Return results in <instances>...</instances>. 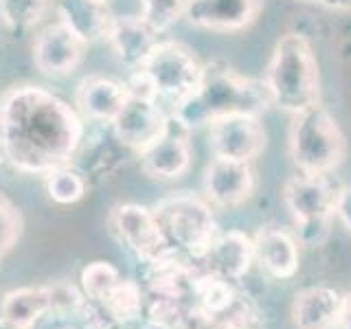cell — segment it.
I'll return each instance as SVG.
<instances>
[{
    "mask_svg": "<svg viewBox=\"0 0 351 329\" xmlns=\"http://www.w3.org/2000/svg\"><path fill=\"white\" fill-rule=\"evenodd\" d=\"M255 259L274 279H292L301 266V244L281 226H261L255 237Z\"/></svg>",
    "mask_w": 351,
    "mask_h": 329,
    "instance_id": "cell-17",
    "label": "cell"
},
{
    "mask_svg": "<svg viewBox=\"0 0 351 329\" xmlns=\"http://www.w3.org/2000/svg\"><path fill=\"white\" fill-rule=\"evenodd\" d=\"M255 191V171L246 160L215 156L204 171V195L213 206L235 208Z\"/></svg>",
    "mask_w": 351,
    "mask_h": 329,
    "instance_id": "cell-13",
    "label": "cell"
},
{
    "mask_svg": "<svg viewBox=\"0 0 351 329\" xmlns=\"http://www.w3.org/2000/svg\"><path fill=\"white\" fill-rule=\"evenodd\" d=\"M108 224L121 244L145 263L158 259L167 250H171L167 235L162 233L156 215L147 206L134 202L117 204L108 215Z\"/></svg>",
    "mask_w": 351,
    "mask_h": 329,
    "instance_id": "cell-9",
    "label": "cell"
},
{
    "mask_svg": "<svg viewBox=\"0 0 351 329\" xmlns=\"http://www.w3.org/2000/svg\"><path fill=\"white\" fill-rule=\"evenodd\" d=\"M62 329H75V327H62Z\"/></svg>",
    "mask_w": 351,
    "mask_h": 329,
    "instance_id": "cell-35",
    "label": "cell"
},
{
    "mask_svg": "<svg viewBox=\"0 0 351 329\" xmlns=\"http://www.w3.org/2000/svg\"><path fill=\"white\" fill-rule=\"evenodd\" d=\"M141 169L154 180H178L191 167V143L189 130H186L178 119H167V127L162 134L136 154Z\"/></svg>",
    "mask_w": 351,
    "mask_h": 329,
    "instance_id": "cell-10",
    "label": "cell"
},
{
    "mask_svg": "<svg viewBox=\"0 0 351 329\" xmlns=\"http://www.w3.org/2000/svg\"><path fill=\"white\" fill-rule=\"evenodd\" d=\"M123 279L121 272L110 261H90L82 270L80 288L90 301H101L117 288V283Z\"/></svg>",
    "mask_w": 351,
    "mask_h": 329,
    "instance_id": "cell-27",
    "label": "cell"
},
{
    "mask_svg": "<svg viewBox=\"0 0 351 329\" xmlns=\"http://www.w3.org/2000/svg\"><path fill=\"white\" fill-rule=\"evenodd\" d=\"M169 114L162 112L156 95L145 84L132 77L128 84V99L117 119L110 123L117 141L130 151H143L167 127Z\"/></svg>",
    "mask_w": 351,
    "mask_h": 329,
    "instance_id": "cell-8",
    "label": "cell"
},
{
    "mask_svg": "<svg viewBox=\"0 0 351 329\" xmlns=\"http://www.w3.org/2000/svg\"><path fill=\"white\" fill-rule=\"evenodd\" d=\"M255 259V244L241 230H228L219 233L215 244L204 261L211 263V272L226 281H237L250 270V263Z\"/></svg>",
    "mask_w": 351,
    "mask_h": 329,
    "instance_id": "cell-21",
    "label": "cell"
},
{
    "mask_svg": "<svg viewBox=\"0 0 351 329\" xmlns=\"http://www.w3.org/2000/svg\"><path fill=\"white\" fill-rule=\"evenodd\" d=\"M97 3H106L108 5V0H97Z\"/></svg>",
    "mask_w": 351,
    "mask_h": 329,
    "instance_id": "cell-34",
    "label": "cell"
},
{
    "mask_svg": "<svg viewBox=\"0 0 351 329\" xmlns=\"http://www.w3.org/2000/svg\"><path fill=\"white\" fill-rule=\"evenodd\" d=\"M184 3L186 0H141V18L156 33L167 31L176 20L182 18Z\"/></svg>",
    "mask_w": 351,
    "mask_h": 329,
    "instance_id": "cell-28",
    "label": "cell"
},
{
    "mask_svg": "<svg viewBox=\"0 0 351 329\" xmlns=\"http://www.w3.org/2000/svg\"><path fill=\"white\" fill-rule=\"evenodd\" d=\"M77 106L95 123H112L128 99V86L108 77H86L77 88Z\"/></svg>",
    "mask_w": 351,
    "mask_h": 329,
    "instance_id": "cell-19",
    "label": "cell"
},
{
    "mask_svg": "<svg viewBox=\"0 0 351 329\" xmlns=\"http://www.w3.org/2000/svg\"><path fill=\"white\" fill-rule=\"evenodd\" d=\"M147 285L160 301H180L186 294H193L195 272L173 250L147 263Z\"/></svg>",
    "mask_w": 351,
    "mask_h": 329,
    "instance_id": "cell-20",
    "label": "cell"
},
{
    "mask_svg": "<svg viewBox=\"0 0 351 329\" xmlns=\"http://www.w3.org/2000/svg\"><path fill=\"white\" fill-rule=\"evenodd\" d=\"M259 11L261 0H186L182 18L197 29L228 33L250 27Z\"/></svg>",
    "mask_w": 351,
    "mask_h": 329,
    "instance_id": "cell-14",
    "label": "cell"
},
{
    "mask_svg": "<svg viewBox=\"0 0 351 329\" xmlns=\"http://www.w3.org/2000/svg\"><path fill=\"white\" fill-rule=\"evenodd\" d=\"M338 329H351V292L345 294L343 312H340V321H338Z\"/></svg>",
    "mask_w": 351,
    "mask_h": 329,
    "instance_id": "cell-31",
    "label": "cell"
},
{
    "mask_svg": "<svg viewBox=\"0 0 351 329\" xmlns=\"http://www.w3.org/2000/svg\"><path fill=\"white\" fill-rule=\"evenodd\" d=\"M58 14L60 22H64L86 44L95 40H106L114 18L110 14L108 5L97 3V0H60Z\"/></svg>",
    "mask_w": 351,
    "mask_h": 329,
    "instance_id": "cell-22",
    "label": "cell"
},
{
    "mask_svg": "<svg viewBox=\"0 0 351 329\" xmlns=\"http://www.w3.org/2000/svg\"><path fill=\"white\" fill-rule=\"evenodd\" d=\"M106 40L119 62L136 69L156 44V31L141 16H114Z\"/></svg>",
    "mask_w": 351,
    "mask_h": 329,
    "instance_id": "cell-18",
    "label": "cell"
},
{
    "mask_svg": "<svg viewBox=\"0 0 351 329\" xmlns=\"http://www.w3.org/2000/svg\"><path fill=\"white\" fill-rule=\"evenodd\" d=\"M340 186L327 175L296 173L283 184V204L296 224V239L301 246H321L329 237L336 217V197Z\"/></svg>",
    "mask_w": 351,
    "mask_h": 329,
    "instance_id": "cell-6",
    "label": "cell"
},
{
    "mask_svg": "<svg viewBox=\"0 0 351 329\" xmlns=\"http://www.w3.org/2000/svg\"><path fill=\"white\" fill-rule=\"evenodd\" d=\"M266 84L272 106L296 114L318 101V64L310 42L299 33H288L274 44L266 69Z\"/></svg>",
    "mask_w": 351,
    "mask_h": 329,
    "instance_id": "cell-3",
    "label": "cell"
},
{
    "mask_svg": "<svg viewBox=\"0 0 351 329\" xmlns=\"http://www.w3.org/2000/svg\"><path fill=\"white\" fill-rule=\"evenodd\" d=\"M270 106L272 99L263 82L239 75L228 66L211 64L202 69V77L193 90L173 106L171 117L191 132L237 114L261 119Z\"/></svg>",
    "mask_w": 351,
    "mask_h": 329,
    "instance_id": "cell-2",
    "label": "cell"
},
{
    "mask_svg": "<svg viewBox=\"0 0 351 329\" xmlns=\"http://www.w3.org/2000/svg\"><path fill=\"white\" fill-rule=\"evenodd\" d=\"M318 3L334 11H351V0H318Z\"/></svg>",
    "mask_w": 351,
    "mask_h": 329,
    "instance_id": "cell-32",
    "label": "cell"
},
{
    "mask_svg": "<svg viewBox=\"0 0 351 329\" xmlns=\"http://www.w3.org/2000/svg\"><path fill=\"white\" fill-rule=\"evenodd\" d=\"M22 226L25 224H22L18 206L5 193H0V261L18 244V239L22 237Z\"/></svg>",
    "mask_w": 351,
    "mask_h": 329,
    "instance_id": "cell-29",
    "label": "cell"
},
{
    "mask_svg": "<svg viewBox=\"0 0 351 329\" xmlns=\"http://www.w3.org/2000/svg\"><path fill=\"white\" fill-rule=\"evenodd\" d=\"M345 294L329 285H312L294 294L290 321L294 329H336Z\"/></svg>",
    "mask_w": 351,
    "mask_h": 329,
    "instance_id": "cell-15",
    "label": "cell"
},
{
    "mask_svg": "<svg viewBox=\"0 0 351 329\" xmlns=\"http://www.w3.org/2000/svg\"><path fill=\"white\" fill-rule=\"evenodd\" d=\"M208 145L213 156L250 162L266 149V130L255 117H226L208 125Z\"/></svg>",
    "mask_w": 351,
    "mask_h": 329,
    "instance_id": "cell-12",
    "label": "cell"
},
{
    "mask_svg": "<svg viewBox=\"0 0 351 329\" xmlns=\"http://www.w3.org/2000/svg\"><path fill=\"white\" fill-rule=\"evenodd\" d=\"M88 44L75 36V33L64 25L55 22L47 29L40 31L33 44V64L42 75L49 77H66L77 71L86 55Z\"/></svg>",
    "mask_w": 351,
    "mask_h": 329,
    "instance_id": "cell-11",
    "label": "cell"
},
{
    "mask_svg": "<svg viewBox=\"0 0 351 329\" xmlns=\"http://www.w3.org/2000/svg\"><path fill=\"white\" fill-rule=\"evenodd\" d=\"M169 244L186 252L191 259L204 261L219 235L211 202L191 191H178L152 208Z\"/></svg>",
    "mask_w": 351,
    "mask_h": 329,
    "instance_id": "cell-5",
    "label": "cell"
},
{
    "mask_svg": "<svg viewBox=\"0 0 351 329\" xmlns=\"http://www.w3.org/2000/svg\"><path fill=\"white\" fill-rule=\"evenodd\" d=\"M193 296L197 299V305L204 316H217L226 312L235 301V290L226 279L217 277V274H206V277H197L193 283Z\"/></svg>",
    "mask_w": 351,
    "mask_h": 329,
    "instance_id": "cell-25",
    "label": "cell"
},
{
    "mask_svg": "<svg viewBox=\"0 0 351 329\" xmlns=\"http://www.w3.org/2000/svg\"><path fill=\"white\" fill-rule=\"evenodd\" d=\"M288 145L290 158L301 173L327 175L338 169L347 156L343 130L321 101L294 114Z\"/></svg>",
    "mask_w": 351,
    "mask_h": 329,
    "instance_id": "cell-4",
    "label": "cell"
},
{
    "mask_svg": "<svg viewBox=\"0 0 351 329\" xmlns=\"http://www.w3.org/2000/svg\"><path fill=\"white\" fill-rule=\"evenodd\" d=\"M224 329H252V327H248L246 323H235V321H233V323H226Z\"/></svg>",
    "mask_w": 351,
    "mask_h": 329,
    "instance_id": "cell-33",
    "label": "cell"
},
{
    "mask_svg": "<svg viewBox=\"0 0 351 329\" xmlns=\"http://www.w3.org/2000/svg\"><path fill=\"white\" fill-rule=\"evenodd\" d=\"M143 288L134 281V279H121L117 283V288L110 292L106 299L95 301L101 312L110 318V323L114 327H121L125 323L136 321V318L143 314Z\"/></svg>",
    "mask_w": 351,
    "mask_h": 329,
    "instance_id": "cell-23",
    "label": "cell"
},
{
    "mask_svg": "<svg viewBox=\"0 0 351 329\" xmlns=\"http://www.w3.org/2000/svg\"><path fill=\"white\" fill-rule=\"evenodd\" d=\"M88 191L86 175L71 169L69 164L47 173V193L55 204L69 206L80 202Z\"/></svg>",
    "mask_w": 351,
    "mask_h": 329,
    "instance_id": "cell-26",
    "label": "cell"
},
{
    "mask_svg": "<svg viewBox=\"0 0 351 329\" xmlns=\"http://www.w3.org/2000/svg\"><path fill=\"white\" fill-rule=\"evenodd\" d=\"M204 66L180 42H156L134 69V80L145 84L156 99H169L176 106L189 95L202 77Z\"/></svg>",
    "mask_w": 351,
    "mask_h": 329,
    "instance_id": "cell-7",
    "label": "cell"
},
{
    "mask_svg": "<svg viewBox=\"0 0 351 329\" xmlns=\"http://www.w3.org/2000/svg\"><path fill=\"white\" fill-rule=\"evenodd\" d=\"M47 7L49 0H0V18L16 38H22L40 25Z\"/></svg>",
    "mask_w": 351,
    "mask_h": 329,
    "instance_id": "cell-24",
    "label": "cell"
},
{
    "mask_svg": "<svg viewBox=\"0 0 351 329\" xmlns=\"http://www.w3.org/2000/svg\"><path fill=\"white\" fill-rule=\"evenodd\" d=\"M49 314H53L51 283L20 285L0 296V329H36Z\"/></svg>",
    "mask_w": 351,
    "mask_h": 329,
    "instance_id": "cell-16",
    "label": "cell"
},
{
    "mask_svg": "<svg viewBox=\"0 0 351 329\" xmlns=\"http://www.w3.org/2000/svg\"><path fill=\"white\" fill-rule=\"evenodd\" d=\"M84 143L80 114L40 86H14L0 97V154L25 173L66 167Z\"/></svg>",
    "mask_w": 351,
    "mask_h": 329,
    "instance_id": "cell-1",
    "label": "cell"
},
{
    "mask_svg": "<svg viewBox=\"0 0 351 329\" xmlns=\"http://www.w3.org/2000/svg\"><path fill=\"white\" fill-rule=\"evenodd\" d=\"M336 217L340 219V224H343L345 230L351 235V184L349 186H340V189H338Z\"/></svg>",
    "mask_w": 351,
    "mask_h": 329,
    "instance_id": "cell-30",
    "label": "cell"
}]
</instances>
